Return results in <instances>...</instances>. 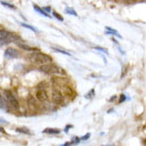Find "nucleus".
I'll return each instance as SVG.
<instances>
[{"label":"nucleus","instance_id":"1","mask_svg":"<svg viewBox=\"0 0 146 146\" xmlns=\"http://www.w3.org/2000/svg\"><path fill=\"white\" fill-rule=\"evenodd\" d=\"M29 60L31 62L36 63V64H46V63H50L52 62V58L50 56L46 55L43 53H39V52H33L31 55L29 56Z\"/></svg>","mask_w":146,"mask_h":146},{"label":"nucleus","instance_id":"2","mask_svg":"<svg viewBox=\"0 0 146 146\" xmlns=\"http://www.w3.org/2000/svg\"><path fill=\"white\" fill-rule=\"evenodd\" d=\"M39 71L46 73V74H65V71L62 67L53 64V63H46V64L40 65Z\"/></svg>","mask_w":146,"mask_h":146},{"label":"nucleus","instance_id":"3","mask_svg":"<svg viewBox=\"0 0 146 146\" xmlns=\"http://www.w3.org/2000/svg\"><path fill=\"white\" fill-rule=\"evenodd\" d=\"M0 40H1V46L9 44L11 42H16L20 40V36L17 34L12 33V32H8L6 30H1L0 33Z\"/></svg>","mask_w":146,"mask_h":146},{"label":"nucleus","instance_id":"4","mask_svg":"<svg viewBox=\"0 0 146 146\" xmlns=\"http://www.w3.org/2000/svg\"><path fill=\"white\" fill-rule=\"evenodd\" d=\"M3 95H4V98H6V100L9 102V104L12 106V108L15 110H18L19 107H20V103H19L18 100L14 96L13 94H12V92L8 90H4Z\"/></svg>","mask_w":146,"mask_h":146},{"label":"nucleus","instance_id":"5","mask_svg":"<svg viewBox=\"0 0 146 146\" xmlns=\"http://www.w3.org/2000/svg\"><path fill=\"white\" fill-rule=\"evenodd\" d=\"M52 100L56 104H62L63 102V96L60 91L53 90V92H52Z\"/></svg>","mask_w":146,"mask_h":146},{"label":"nucleus","instance_id":"6","mask_svg":"<svg viewBox=\"0 0 146 146\" xmlns=\"http://www.w3.org/2000/svg\"><path fill=\"white\" fill-rule=\"evenodd\" d=\"M19 55H20L19 51L17 49H14V48H8L4 52V56L6 58H18Z\"/></svg>","mask_w":146,"mask_h":146},{"label":"nucleus","instance_id":"7","mask_svg":"<svg viewBox=\"0 0 146 146\" xmlns=\"http://www.w3.org/2000/svg\"><path fill=\"white\" fill-rule=\"evenodd\" d=\"M36 98H38L40 101L44 102V101L48 100V94L45 91V89H39L36 93Z\"/></svg>","mask_w":146,"mask_h":146},{"label":"nucleus","instance_id":"8","mask_svg":"<svg viewBox=\"0 0 146 146\" xmlns=\"http://www.w3.org/2000/svg\"><path fill=\"white\" fill-rule=\"evenodd\" d=\"M18 47H20L21 49H23V50L25 51H30V52H37L38 51V49L37 48H32V47L27 45V44H23V43H17Z\"/></svg>","mask_w":146,"mask_h":146},{"label":"nucleus","instance_id":"9","mask_svg":"<svg viewBox=\"0 0 146 146\" xmlns=\"http://www.w3.org/2000/svg\"><path fill=\"white\" fill-rule=\"evenodd\" d=\"M105 33L106 34H110V35H114V36H116V37H118V38H122V36L118 33V31L117 30H115V29H113V28L111 27H105Z\"/></svg>","mask_w":146,"mask_h":146},{"label":"nucleus","instance_id":"10","mask_svg":"<svg viewBox=\"0 0 146 146\" xmlns=\"http://www.w3.org/2000/svg\"><path fill=\"white\" fill-rule=\"evenodd\" d=\"M33 9L35 10V12L39 13L40 15L44 16V17H46V18H51V17H50V15H49L48 13H46V12L43 10V8H40L39 6H37V5H35V4H33Z\"/></svg>","mask_w":146,"mask_h":146},{"label":"nucleus","instance_id":"11","mask_svg":"<svg viewBox=\"0 0 146 146\" xmlns=\"http://www.w3.org/2000/svg\"><path fill=\"white\" fill-rule=\"evenodd\" d=\"M44 133H48V135H58V133H60V129H51V128H48L46 129H44L43 131Z\"/></svg>","mask_w":146,"mask_h":146},{"label":"nucleus","instance_id":"12","mask_svg":"<svg viewBox=\"0 0 146 146\" xmlns=\"http://www.w3.org/2000/svg\"><path fill=\"white\" fill-rule=\"evenodd\" d=\"M64 12L66 14H68V15H72V16H75V17H78V14L76 13V11H75L73 8H70V7H65Z\"/></svg>","mask_w":146,"mask_h":146},{"label":"nucleus","instance_id":"13","mask_svg":"<svg viewBox=\"0 0 146 146\" xmlns=\"http://www.w3.org/2000/svg\"><path fill=\"white\" fill-rule=\"evenodd\" d=\"M16 131L20 133H23V135H30V131L27 128H25V127H23V128H18L16 129Z\"/></svg>","mask_w":146,"mask_h":146},{"label":"nucleus","instance_id":"14","mask_svg":"<svg viewBox=\"0 0 146 146\" xmlns=\"http://www.w3.org/2000/svg\"><path fill=\"white\" fill-rule=\"evenodd\" d=\"M21 25H23V27L28 28V29L32 30V31H34V32H37V31H38V30H37V28L33 27L32 25H27V23H21Z\"/></svg>","mask_w":146,"mask_h":146},{"label":"nucleus","instance_id":"15","mask_svg":"<svg viewBox=\"0 0 146 146\" xmlns=\"http://www.w3.org/2000/svg\"><path fill=\"white\" fill-rule=\"evenodd\" d=\"M55 52H58V53H60V54H63V55H66L68 56H71V55H70L69 53H67L66 51H63L62 50V49H58V48H52Z\"/></svg>","mask_w":146,"mask_h":146},{"label":"nucleus","instance_id":"16","mask_svg":"<svg viewBox=\"0 0 146 146\" xmlns=\"http://www.w3.org/2000/svg\"><path fill=\"white\" fill-rule=\"evenodd\" d=\"M53 16L56 19V20L60 21V22H62V21H63V18L62 17V16L60 15V14L56 13V12H53Z\"/></svg>","mask_w":146,"mask_h":146},{"label":"nucleus","instance_id":"17","mask_svg":"<svg viewBox=\"0 0 146 146\" xmlns=\"http://www.w3.org/2000/svg\"><path fill=\"white\" fill-rule=\"evenodd\" d=\"M1 4L3 6L8 7V8H10V9H16V7L14 6L13 4H9V3H7V2H5V1H1Z\"/></svg>","mask_w":146,"mask_h":146},{"label":"nucleus","instance_id":"18","mask_svg":"<svg viewBox=\"0 0 146 146\" xmlns=\"http://www.w3.org/2000/svg\"><path fill=\"white\" fill-rule=\"evenodd\" d=\"M94 49L96 50V51H100V52H102V53L107 54V55H108V51L106 50V49H104V48H101V47H95Z\"/></svg>","mask_w":146,"mask_h":146},{"label":"nucleus","instance_id":"19","mask_svg":"<svg viewBox=\"0 0 146 146\" xmlns=\"http://www.w3.org/2000/svg\"><path fill=\"white\" fill-rule=\"evenodd\" d=\"M94 96H95V90L93 89V90L91 91V93L86 95V98H94Z\"/></svg>","mask_w":146,"mask_h":146},{"label":"nucleus","instance_id":"20","mask_svg":"<svg viewBox=\"0 0 146 146\" xmlns=\"http://www.w3.org/2000/svg\"><path fill=\"white\" fill-rule=\"evenodd\" d=\"M5 101L3 100V96H1V109L2 110H7V108H6V104H5Z\"/></svg>","mask_w":146,"mask_h":146},{"label":"nucleus","instance_id":"21","mask_svg":"<svg viewBox=\"0 0 146 146\" xmlns=\"http://www.w3.org/2000/svg\"><path fill=\"white\" fill-rule=\"evenodd\" d=\"M90 136H91V133H86V135L81 137V140H88L89 138H90Z\"/></svg>","mask_w":146,"mask_h":146},{"label":"nucleus","instance_id":"22","mask_svg":"<svg viewBox=\"0 0 146 146\" xmlns=\"http://www.w3.org/2000/svg\"><path fill=\"white\" fill-rule=\"evenodd\" d=\"M127 100L126 96L125 95H121V96H120V100H119V103H123L125 100Z\"/></svg>","mask_w":146,"mask_h":146},{"label":"nucleus","instance_id":"23","mask_svg":"<svg viewBox=\"0 0 146 146\" xmlns=\"http://www.w3.org/2000/svg\"><path fill=\"white\" fill-rule=\"evenodd\" d=\"M80 140H81V138L77 137V136L73 137V143H75V144H78V143L80 142Z\"/></svg>","mask_w":146,"mask_h":146},{"label":"nucleus","instance_id":"24","mask_svg":"<svg viewBox=\"0 0 146 146\" xmlns=\"http://www.w3.org/2000/svg\"><path fill=\"white\" fill-rule=\"evenodd\" d=\"M71 128H73L72 125H66V126H65V129H64V131L65 133H68V131H69Z\"/></svg>","mask_w":146,"mask_h":146},{"label":"nucleus","instance_id":"25","mask_svg":"<svg viewBox=\"0 0 146 146\" xmlns=\"http://www.w3.org/2000/svg\"><path fill=\"white\" fill-rule=\"evenodd\" d=\"M43 10L45 11L46 13H51L52 9H51V7H43Z\"/></svg>","mask_w":146,"mask_h":146},{"label":"nucleus","instance_id":"26","mask_svg":"<svg viewBox=\"0 0 146 146\" xmlns=\"http://www.w3.org/2000/svg\"><path fill=\"white\" fill-rule=\"evenodd\" d=\"M116 98H117V96H112V98H110L109 101H110V102H111V101H114L115 100H116Z\"/></svg>","mask_w":146,"mask_h":146},{"label":"nucleus","instance_id":"27","mask_svg":"<svg viewBox=\"0 0 146 146\" xmlns=\"http://www.w3.org/2000/svg\"><path fill=\"white\" fill-rule=\"evenodd\" d=\"M143 144H145V145H146V139L143 140Z\"/></svg>","mask_w":146,"mask_h":146}]
</instances>
